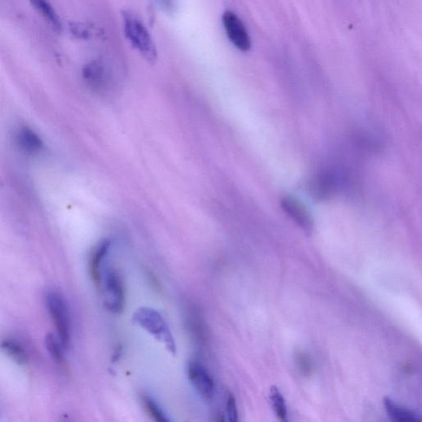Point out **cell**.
I'll list each match as a JSON object with an SVG mask.
<instances>
[{
	"instance_id": "obj_1",
	"label": "cell",
	"mask_w": 422,
	"mask_h": 422,
	"mask_svg": "<svg viewBox=\"0 0 422 422\" xmlns=\"http://www.w3.org/2000/svg\"><path fill=\"white\" fill-rule=\"evenodd\" d=\"M124 32L130 44L143 58L155 63L158 58V51L149 31L140 19L130 11H123Z\"/></svg>"
},
{
	"instance_id": "obj_2",
	"label": "cell",
	"mask_w": 422,
	"mask_h": 422,
	"mask_svg": "<svg viewBox=\"0 0 422 422\" xmlns=\"http://www.w3.org/2000/svg\"><path fill=\"white\" fill-rule=\"evenodd\" d=\"M46 301L60 342L64 348H68L71 342V328L67 303L63 295L55 290L47 293Z\"/></svg>"
},
{
	"instance_id": "obj_3",
	"label": "cell",
	"mask_w": 422,
	"mask_h": 422,
	"mask_svg": "<svg viewBox=\"0 0 422 422\" xmlns=\"http://www.w3.org/2000/svg\"><path fill=\"white\" fill-rule=\"evenodd\" d=\"M134 320L161 342H164L169 350H175V344L166 322L158 312L149 308H141L134 313Z\"/></svg>"
},
{
	"instance_id": "obj_4",
	"label": "cell",
	"mask_w": 422,
	"mask_h": 422,
	"mask_svg": "<svg viewBox=\"0 0 422 422\" xmlns=\"http://www.w3.org/2000/svg\"><path fill=\"white\" fill-rule=\"evenodd\" d=\"M104 304L107 310L113 313L123 311L125 294L123 280L116 270L110 268L102 278Z\"/></svg>"
},
{
	"instance_id": "obj_5",
	"label": "cell",
	"mask_w": 422,
	"mask_h": 422,
	"mask_svg": "<svg viewBox=\"0 0 422 422\" xmlns=\"http://www.w3.org/2000/svg\"><path fill=\"white\" fill-rule=\"evenodd\" d=\"M226 34L234 46L242 51H249L251 38L242 20L231 11H226L222 17Z\"/></svg>"
},
{
	"instance_id": "obj_6",
	"label": "cell",
	"mask_w": 422,
	"mask_h": 422,
	"mask_svg": "<svg viewBox=\"0 0 422 422\" xmlns=\"http://www.w3.org/2000/svg\"><path fill=\"white\" fill-rule=\"evenodd\" d=\"M82 77L89 88L95 92L103 94L109 90L112 76L109 69L102 60H98L85 65Z\"/></svg>"
},
{
	"instance_id": "obj_7",
	"label": "cell",
	"mask_w": 422,
	"mask_h": 422,
	"mask_svg": "<svg viewBox=\"0 0 422 422\" xmlns=\"http://www.w3.org/2000/svg\"><path fill=\"white\" fill-rule=\"evenodd\" d=\"M188 377L195 389L206 399H211L215 394V383L204 365L197 361H191Z\"/></svg>"
},
{
	"instance_id": "obj_8",
	"label": "cell",
	"mask_w": 422,
	"mask_h": 422,
	"mask_svg": "<svg viewBox=\"0 0 422 422\" xmlns=\"http://www.w3.org/2000/svg\"><path fill=\"white\" fill-rule=\"evenodd\" d=\"M281 207L287 215L304 231L310 233L313 229V220L307 208L292 197H285L281 200Z\"/></svg>"
},
{
	"instance_id": "obj_9",
	"label": "cell",
	"mask_w": 422,
	"mask_h": 422,
	"mask_svg": "<svg viewBox=\"0 0 422 422\" xmlns=\"http://www.w3.org/2000/svg\"><path fill=\"white\" fill-rule=\"evenodd\" d=\"M15 141L19 149L29 155L37 154L43 149L41 137L28 126H21L17 130Z\"/></svg>"
},
{
	"instance_id": "obj_10",
	"label": "cell",
	"mask_w": 422,
	"mask_h": 422,
	"mask_svg": "<svg viewBox=\"0 0 422 422\" xmlns=\"http://www.w3.org/2000/svg\"><path fill=\"white\" fill-rule=\"evenodd\" d=\"M110 243L103 241L95 247L89 260V272L91 277L96 286L100 288L102 283V266L104 260L106 258L108 250H109Z\"/></svg>"
},
{
	"instance_id": "obj_11",
	"label": "cell",
	"mask_w": 422,
	"mask_h": 422,
	"mask_svg": "<svg viewBox=\"0 0 422 422\" xmlns=\"http://www.w3.org/2000/svg\"><path fill=\"white\" fill-rule=\"evenodd\" d=\"M334 189V180L329 174H319L310 182V193L317 201L328 200L333 193Z\"/></svg>"
},
{
	"instance_id": "obj_12",
	"label": "cell",
	"mask_w": 422,
	"mask_h": 422,
	"mask_svg": "<svg viewBox=\"0 0 422 422\" xmlns=\"http://www.w3.org/2000/svg\"><path fill=\"white\" fill-rule=\"evenodd\" d=\"M384 405L387 414L394 421L419 422L421 419L419 413L398 405L389 398H385Z\"/></svg>"
},
{
	"instance_id": "obj_13",
	"label": "cell",
	"mask_w": 422,
	"mask_h": 422,
	"mask_svg": "<svg viewBox=\"0 0 422 422\" xmlns=\"http://www.w3.org/2000/svg\"><path fill=\"white\" fill-rule=\"evenodd\" d=\"M0 349L15 362L20 365L28 363L29 356L25 348L12 339H4L0 342Z\"/></svg>"
},
{
	"instance_id": "obj_14",
	"label": "cell",
	"mask_w": 422,
	"mask_h": 422,
	"mask_svg": "<svg viewBox=\"0 0 422 422\" xmlns=\"http://www.w3.org/2000/svg\"><path fill=\"white\" fill-rule=\"evenodd\" d=\"M30 2L52 28L56 31L62 30V21H60L58 12L48 0H30Z\"/></svg>"
},
{
	"instance_id": "obj_15",
	"label": "cell",
	"mask_w": 422,
	"mask_h": 422,
	"mask_svg": "<svg viewBox=\"0 0 422 422\" xmlns=\"http://www.w3.org/2000/svg\"><path fill=\"white\" fill-rule=\"evenodd\" d=\"M46 346L48 352H49L52 359L59 365L60 368L65 369L67 367V360H65L63 353V345L58 338H55L53 335L48 334L46 337Z\"/></svg>"
},
{
	"instance_id": "obj_16",
	"label": "cell",
	"mask_w": 422,
	"mask_h": 422,
	"mask_svg": "<svg viewBox=\"0 0 422 422\" xmlns=\"http://www.w3.org/2000/svg\"><path fill=\"white\" fill-rule=\"evenodd\" d=\"M188 319L191 332L193 333L195 340L200 344H204L206 342V331L201 315L197 311L193 310L189 313Z\"/></svg>"
},
{
	"instance_id": "obj_17",
	"label": "cell",
	"mask_w": 422,
	"mask_h": 422,
	"mask_svg": "<svg viewBox=\"0 0 422 422\" xmlns=\"http://www.w3.org/2000/svg\"><path fill=\"white\" fill-rule=\"evenodd\" d=\"M270 398H271L272 407L278 419L281 421H288L285 400L277 387L274 386L270 390Z\"/></svg>"
},
{
	"instance_id": "obj_18",
	"label": "cell",
	"mask_w": 422,
	"mask_h": 422,
	"mask_svg": "<svg viewBox=\"0 0 422 422\" xmlns=\"http://www.w3.org/2000/svg\"><path fill=\"white\" fill-rule=\"evenodd\" d=\"M143 406H145L146 410L152 419L159 422H167L168 419L164 413L161 411V409L158 405L150 398H143Z\"/></svg>"
},
{
	"instance_id": "obj_19",
	"label": "cell",
	"mask_w": 422,
	"mask_h": 422,
	"mask_svg": "<svg viewBox=\"0 0 422 422\" xmlns=\"http://www.w3.org/2000/svg\"><path fill=\"white\" fill-rule=\"evenodd\" d=\"M295 362H297L299 371L301 372L304 376H312L313 371V365L310 356L304 353V352H297L294 356Z\"/></svg>"
},
{
	"instance_id": "obj_20",
	"label": "cell",
	"mask_w": 422,
	"mask_h": 422,
	"mask_svg": "<svg viewBox=\"0 0 422 422\" xmlns=\"http://www.w3.org/2000/svg\"><path fill=\"white\" fill-rule=\"evenodd\" d=\"M226 408H227V415L229 421H238V409L236 400L234 397V395L229 394L227 398V403H226Z\"/></svg>"
},
{
	"instance_id": "obj_21",
	"label": "cell",
	"mask_w": 422,
	"mask_h": 422,
	"mask_svg": "<svg viewBox=\"0 0 422 422\" xmlns=\"http://www.w3.org/2000/svg\"><path fill=\"white\" fill-rule=\"evenodd\" d=\"M72 32L77 35L78 37L81 38H89L91 35H92L90 28L87 27V26L82 24L73 26V27H72Z\"/></svg>"
},
{
	"instance_id": "obj_22",
	"label": "cell",
	"mask_w": 422,
	"mask_h": 422,
	"mask_svg": "<svg viewBox=\"0 0 422 422\" xmlns=\"http://www.w3.org/2000/svg\"><path fill=\"white\" fill-rule=\"evenodd\" d=\"M156 1L159 3L163 11L167 12V14H173L174 11H175V0H156Z\"/></svg>"
}]
</instances>
